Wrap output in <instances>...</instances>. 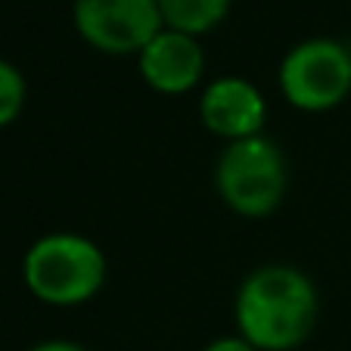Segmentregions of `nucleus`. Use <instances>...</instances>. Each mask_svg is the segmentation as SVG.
<instances>
[{
    "label": "nucleus",
    "instance_id": "nucleus-2",
    "mask_svg": "<svg viewBox=\"0 0 351 351\" xmlns=\"http://www.w3.org/2000/svg\"><path fill=\"white\" fill-rule=\"evenodd\" d=\"M22 280L44 305L78 308L97 298L106 283V255L81 233H44L28 245L22 258Z\"/></svg>",
    "mask_w": 351,
    "mask_h": 351
},
{
    "label": "nucleus",
    "instance_id": "nucleus-5",
    "mask_svg": "<svg viewBox=\"0 0 351 351\" xmlns=\"http://www.w3.org/2000/svg\"><path fill=\"white\" fill-rule=\"evenodd\" d=\"M72 25L97 53L137 56L165 22L159 0H75Z\"/></svg>",
    "mask_w": 351,
    "mask_h": 351
},
{
    "label": "nucleus",
    "instance_id": "nucleus-10",
    "mask_svg": "<svg viewBox=\"0 0 351 351\" xmlns=\"http://www.w3.org/2000/svg\"><path fill=\"white\" fill-rule=\"evenodd\" d=\"M202 351H258V348H255V345H249L237 332V336H218V339H212V342H208Z\"/></svg>",
    "mask_w": 351,
    "mask_h": 351
},
{
    "label": "nucleus",
    "instance_id": "nucleus-9",
    "mask_svg": "<svg viewBox=\"0 0 351 351\" xmlns=\"http://www.w3.org/2000/svg\"><path fill=\"white\" fill-rule=\"evenodd\" d=\"M25 99H28L25 75L10 60H0V131L19 119L22 109H25Z\"/></svg>",
    "mask_w": 351,
    "mask_h": 351
},
{
    "label": "nucleus",
    "instance_id": "nucleus-1",
    "mask_svg": "<svg viewBox=\"0 0 351 351\" xmlns=\"http://www.w3.org/2000/svg\"><path fill=\"white\" fill-rule=\"evenodd\" d=\"M320 314L317 286L292 265H261L239 283L237 332L258 351H295Z\"/></svg>",
    "mask_w": 351,
    "mask_h": 351
},
{
    "label": "nucleus",
    "instance_id": "nucleus-6",
    "mask_svg": "<svg viewBox=\"0 0 351 351\" xmlns=\"http://www.w3.org/2000/svg\"><path fill=\"white\" fill-rule=\"evenodd\" d=\"M199 119L215 137H221L224 143H237V140L265 134L267 99L249 78L224 75L202 87Z\"/></svg>",
    "mask_w": 351,
    "mask_h": 351
},
{
    "label": "nucleus",
    "instance_id": "nucleus-11",
    "mask_svg": "<svg viewBox=\"0 0 351 351\" xmlns=\"http://www.w3.org/2000/svg\"><path fill=\"white\" fill-rule=\"evenodd\" d=\"M28 351H87L81 342H72V339H47V342L32 345Z\"/></svg>",
    "mask_w": 351,
    "mask_h": 351
},
{
    "label": "nucleus",
    "instance_id": "nucleus-8",
    "mask_svg": "<svg viewBox=\"0 0 351 351\" xmlns=\"http://www.w3.org/2000/svg\"><path fill=\"white\" fill-rule=\"evenodd\" d=\"M230 7L233 0H159L165 28L193 34V38L215 32L227 19Z\"/></svg>",
    "mask_w": 351,
    "mask_h": 351
},
{
    "label": "nucleus",
    "instance_id": "nucleus-3",
    "mask_svg": "<svg viewBox=\"0 0 351 351\" xmlns=\"http://www.w3.org/2000/svg\"><path fill=\"white\" fill-rule=\"evenodd\" d=\"M289 184L286 156L271 137L227 143L215 165V190L239 218H267L280 208Z\"/></svg>",
    "mask_w": 351,
    "mask_h": 351
},
{
    "label": "nucleus",
    "instance_id": "nucleus-7",
    "mask_svg": "<svg viewBox=\"0 0 351 351\" xmlns=\"http://www.w3.org/2000/svg\"><path fill=\"white\" fill-rule=\"evenodd\" d=\"M137 69L149 90L165 93V97H180V93H190L202 84L206 50L193 34L162 28L137 53Z\"/></svg>",
    "mask_w": 351,
    "mask_h": 351
},
{
    "label": "nucleus",
    "instance_id": "nucleus-4",
    "mask_svg": "<svg viewBox=\"0 0 351 351\" xmlns=\"http://www.w3.org/2000/svg\"><path fill=\"white\" fill-rule=\"evenodd\" d=\"M280 93L298 112H330L351 93V50L332 38H308L280 62Z\"/></svg>",
    "mask_w": 351,
    "mask_h": 351
}]
</instances>
